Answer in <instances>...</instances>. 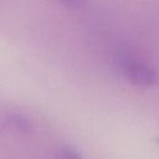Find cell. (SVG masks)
<instances>
[{"label":"cell","mask_w":159,"mask_h":159,"mask_svg":"<svg viewBox=\"0 0 159 159\" xmlns=\"http://www.w3.org/2000/svg\"><path fill=\"white\" fill-rule=\"evenodd\" d=\"M116 65L122 76L132 84L142 88L153 87L158 82V72L148 62L128 53L117 56Z\"/></svg>","instance_id":"obj_1"},{"label":"cell","mask_w":159,"mask_h":159,"mask_svg":"<svg viewBox=\"0 0 159 159\" xmlns=\"http://www.w3.org/2000/svg\"><path fill=\"white\" fill-rule=\"evenodd\" d=\"M2 127L7 130L21 134H30L32 132V123L21 113H7L2 118Z\"/></svg>","instance_id":"obj_2"},{"label":"cell","mask_w":159,"mask_h":159,"mask_svg":"<svg viewBox=\"0 0 159 159\" xmlns=\"http://www.w3.org/2000/svg\"><path fill=\"white\" fill-rule=\"evenodd\" d=\"M57 159H82L81 154L72 147L70 145H62L58 148L57 154H56Z\"/></svg>","instance_id":"obj_3"},{"label":"cell","mask_w":159,"mask_h":159,"mask_svg":"<svg viewBox=\"0 0 159 159\" xmlns=\"http://www.w3.org/2000/svg\"><path fill=\"white\" fill-rule=\"evenodd\" d=\"M66 7L71 9V10H78L81 7L84 6L87 0H60Z\"/></svg>","instance_id":"obj_4"}]
</instances>
